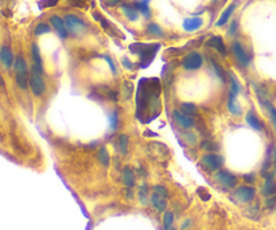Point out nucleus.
<instances>
[{
  "label": "nucleus",
  "instance_id": "40",
  "mask_svg": "<svg viewBox=\"0 0 276 230\" xmlns=\"http://www.w3.org/2000/svg\"><path fill=\"white\" fill-rule=\"evenodd\" d=\"M201 147H202L203 150H206V151H216L217 148H219V147L216 146L214 143H210V142H202Z\"/></svg>",
  "mask_w": 276,
  "mask_h": 230
},
{
  "label": "nucleus",
  "instance_id": "23",
  "mask_svg": "<svg viewBox=\"0 0 276 230\" xmlns=\"http://www.w3.org/2000/svg\"><path fill=\"white\" fill-rule=\"evenodd\" d=\"M246 121L247 124H248L251 128H253L255 130H259V132H260V130L264 129V128H263V124L260 123V120L257 119V116L255 115V112L253 111H250L247 113Z\"/></svg>",
  "mask_w": 276,
  "mask_h": 230
},
{
  "label": "nucleus",
  "instance_id": "33",
  "mask_svg": "<svg viewBox=\"0 0 276 230\" xmlns=\"http://www.w3.org/2000/svg\"><path fill=\"white\" fill-rule=\"evenodd\" d=\"M230 85H232V86H230L229 96L237 97V94L240 93V84H238L237 80H236V77L232 73H230Z\"/></svg>",
  "mask_w": 276,
  "mask_h": 230
},
{
  "label": "nucleus",
  "instance_id": "31",
  "mask_svg": "<svg viewBox=\"0 0 276 230\" xmlns=\"http://www.w3.org/2000/svg\"><path fill=\"white\" fill-rule=\"evenodd\" d=\"M180 112L188 116L197 115V107L192 103H183L180 105Z\"/></svg>",
  "mask_w": 276,
  "mask_h": 230
},
{
  "label": "nucleus",
  "instance_id": "13",
  "mask_svg": "<svg viewBox=\"0 0 276 230\" xmlns=\"http://www.w3.org/2000/svg\"><path fill=\"white\" fill-rule=\"evenodd\" d=\"M0 61L4 65L6 69H11V66H14L15 63V57H14V53L8 46H2V50H0Z\"/></svg>",
  "mask_w": 276,
  "mask_h": 230
},
{
  "label": "nucleus",
  "instance_id": "51",
  "mask_svg": "<svg viewBox=\"0 0 276 230\" xmlns=\"http://www.w3.org/2000/svg\"><path fill=\"white\" fill-rule=\"evenodd\" d=\"M275 213H276V206H275Z\"/></svg>",
  "mask_w": 276,
  "mask_h": 230
},
{
  "label": "nucleus",
  "instance_id": "37",
  "mask_svg": "<svg viewBox=\"0 0 276 230\" xmlns=\"http://www.w3.org/2000/svg\"><path fill=\"white\" fill-rule=\"evenodd\" d=\"M152 192H157L159 195L169 198V190H167L165 186H162V184H155V186H152Z\"/></svg>",
  "mask_w": 276,
  "mask_h": 230
},
{
  "label": "nucleus",
  "instance_id": "21",
  "mask_svg": "<svg viewBox=\"0 0 276 230\" xmlns=\"http://www.w3.org/2000/svg\"><path fill=\"white\" fill-rule=\"evenodd\" d=\"M150 186L147 183H142L139 186L138 188V198L139 202L143 205V206H146V205L150 204Z\"/></svg>",
  "mask_w": 276,
  "mask_h": 230
},
{
  "label": "nucleus",
  "instance_id": "12",
  "mask_svg": "<svg viewBox=\"0 0 276 230\" xmlns=\"http://www.w3.org/2000/svg\"><path fill=\"white\" fill-rule=\"evenodd\" d=\"M50 24L53 26V28L57 31V34L59 35V38L66 39L69 37V30H68V27H66L65 20L59 18L58 15H53L50 16Z\"/></svg>",
  "mask_w": 276,
  "mask_h": 230
},
{
  "label": "nucleus",
  "instance_id": "22",
  "mask_svg": "<svg viewBox=\"0 0 276 230\" xmlns=\"http://www.w3.org/2000/svg\"><path fill=\"white\" fill-rule=\"evenodd\" d=\"M121 11H123L124 16L127 19L131 20V22H136L139 19V11L135 8V6H131V4H121Z\"/></svg>",
  "mask_w": 276,
  "mask_h": 230
},
{
  "label": "nucleus",
  "instance_id": "10",
  "mask_svg": "<svg viewBox=\"0 0 276 230\" xmlns=\"http://www.w3.org/2000/svg\"><path fill=\"white\" fill-rule=\"evenodd\" d=\"M31 58H33V68L31 72H37L39 74H43V62L41 57V50L37 43L31 45Z\"/></svg>",
  "mask_w": 276,
  "mask_h": 230
},
{
  "label": "nucleus",
  "instance_id": "4",
  "mask_svg": "<svg viewBox=\"0 0 276 230\" xmlns=\"http://www.w3.org/2000/svg\"><path fill=\"white\" fill-rule=\"evenodd\" d=\"M201 165L211 173H217L224 165V157L219 153H206L201 157Z\"/></svg>",
  "mask_w": 276,
  "mask_h": 230
},
{
  "label": "nucleus",
  "instance_id": "30",
  "mask_svg": "<svg viewBox=\"0 0 276 230\" xmlns=\"http://www.w3.org/2000/svg\"><path fill=\"white\" fill-rule=\"evenodd\" d=\"M128 144H130V138L127 136V135H120L119 138V152L121 155L126 156L127 153H128Z\"/></svg>",
  "mask_w": 276,
  "mask_h": 230
},
{
  "label": "nucleus",
  "instance_id": "17",
  "mask_svg": "<svg viewBox=\"0 0 276 230\" xmlns=\"http://www.w3.org/2000/svg\"><path fill=\"white\" fill-rule=\"evenodd\" d=\"M206 46L213 47V49H216V50L219 51V53L221 54L223 57H226L225 43H224L223 38H221V37H219V35H214V37H211V38L206 42Z\"/></svg>",
  "mask_w": 276,
  "mask_h": 230
},
{
  "label": "nucleus",
  "instance_id": "15",
  "mask_svg": "<svg viewBox=\"0 0 276 230\" xmlns=\"http://www.w3.org/2000/svg\"><path fill=\"white\" fill-rule=\"evenodd\" d=\"M174 119H175L176 124L182 128H192L194 125V119L192 116L185 115L180 111H174Z\"/></svg>",
  "mask_w": 276,
  "mask_h": 230
},
{
  "label": "nucleus",
  "instance_id": "43",
  "mask_svg": "<svg viewBox=\"0 0 276 230\" xmlns=\"http://www.w3.org/2000/svg\"><path fill=\"white\" fill-rule=\"evenodd\" d=\"M236 32H237V22L234 20V22H232V23H230L229 30H228V34H229L230 37H233V35H236Z\"/></svg>",
  "mask_w": 276,
  "mask_h": 230
},
{
  "label": "nucleus",
  "instance_id": "16",
  "mask_svg": "<svg viewBox=\"0 0 276 230\" xmlns=\"http://www.w3.org/2000/svg\"><path fill=\"white\" fill-rule=\"evenodd\" d=\"M203 24L202 18H198V16H194V18H186L183 20V30L188 31V32H193V31L200 30Z\"/></svg>",
  "mask_w": 276,
  "mask_h": 230
},
{
  "label": "nucleus",
  "instance_id": "19",
  "mask_svg": "<svg viewBox=\"0 0 276 230\" xmlns=\"http://www.w3.org/2000/svg\"><path fill=\"white\" fill-rule=\"evenodd\" d=\"M237 6H238V2H233V3L230 4V6H228L225 11H224L223 14H221V16H220V19L217 20L216 26H219V27L225 26V24L228 23V20L230 19V16H232V14H233L234 10H236V7H237Z\"/></svg>",
  "mask_w": 276,
  "mask_h": 230
},
{
  "label": "nucleus",
  "instance_id": "18",
  "mask_svg": "<svg viewBox=\"0 0 276 230\" xmlns=\"http://www.w3.org/2000/svg\"><path fill=\"white\" fill-rule=\"evenodd\" d=\"M123 183L126 187H131L134 188L135 184H136V175H135V171L131 169L130 166H126L123 170Z\"/></svg>",
  "mask_w": 276,
  "mask_h": 230
},
{
  "label": "nucleus",
  "instance_id": "47",
  "mask_svg": "<svg viewBox=\"0 0 276 230\" xmlns=\"http://www.w3.org/2000/svg\"><path fill=\"white\" fill-rule=\"evenodd\" d=\"M136 173H138L139 177H142V178H146L147 177V171L144 169H143L142 166H140V167H138V170H136Z\"/></svg>",
  "mask_w": 276,
  "mask_h": 230
},
{
  "label": "nucleus",
  "instance_id": "7",
  "mask_svg": "<svg viewBox=\"0 0 276 230\" xmlns=\"http://www.w3.org/2000/svg\"><path fill=\"white\" fill-rule=\"evenodd\" d=\"M65 23L69 32H72L73 35H80L86 30V24H85L84 20L80 19V18L76 15H66Z\"/></svg>",
  "mask_w": 276,
  "mask_h": 230
},
{
  "label": "nucleus",
  "instance_id": "1",
  "mask_svg": "<svg viewBox=\"0 0 276 230\" xmlns=\"http://www.w3.org/2000/svg\"><path fill=\"white\" fill-rule=\"evenodd\" d=\"M157 80H147L143 78L139 82L138 96H136V108H138V117L144 120V113L147 111L159 113L161 109V101H159V92L161 90H154V85Z\"/></svg>",
  "mask_w": 276,
  "mask_h": 230
},
{
  "label": "nucleus",
  "instance_id": "11",
  "mask_svg": "<svg viewBox=\"0 0 276 230\" xmlns=\"http://www.w3.org/2000/svg\"><path fill=\"white\" fill-rule=\"evenodd\" d=\"M232 51H233V55L236 57V59H237L242 66L250 65L251 58L250 55L247 54V51L244 50V47H242L241 43L237 42V41H234V42L232 43Z\"/></svg>",
  "mask_w": 276,
  "mask_h": 230
},
{
  "label": "nucleus",
  "instance_id": "20",
  "mask_svg": "<svg viewBox=\"0 0 276 230\" xmlns=\"http://www.w3.org/2000/svg\"><path fill=\"white\" fill-rule=\"evenodd\" d=\"M151 0H135L134 6L140 14H142L146 19L151 18V8H150Z\"/></svg>",
  "mask_w": 276,
  "mask_h": 230
},
{
  "label": "nucleus",
  "instance_id": "50",
  "mask_svg": "<svg viewBox=\"0 0 276 230\" xmlns=\"http://www.w3.org/2000/svg\"><path fill=\"white\" fill-rule=\"evenodd\" d=\"M170 230H176V229H175V227H174V226H173V227H171V229H170Z\"/></svg>",
  "mask_w": 276,
  "mask_h": 230
},
{
  "label": "nucleus",
  "instance_id": "44",
  "mask_svg": "<svg viewBox=\"0 0 276 230\" xmlns=\"http://www.w3.org/2000/svg\"><path fill=\"white\" fill-rule=\"evenodd\" d=\"M104 58H105V61L108 62V65H109V69H111L112 73L116 74V66L115 63H113V61H112V58L108 57V55H104Z\"/></svg>",
  "mask_w": 276,
  "mask_h": 230
},
{
  "label": "nucleus",
  "instance_id": "52",
  "mask_svg": "<svg viewBox=\"0 0 276 230\" xmlns=\"http://www.w3.org/2000/svg\"><path fill=\"white\" fill-rule=\"evenodd\" d=\"M214 2H217V0H214Z\"/></svg>",
  "mask_w": 276,
  "mask_h": 230
},
{
  "label": "nucleus",
  "instance_id": "8",
  "mask_svg": "<svg viewBox=\"0 0 276 230\" xmlns=\"http://www.w3.org/2000/svg\"><path fill=\"white\" fill-rule=\"evenodd\" d=\"M30 88L35 96H42L45 90H46V85H45V81L42 78V74L37 73V72H31Z\"/></svg>",
  "mask_w": 276,
  "mask_h": 230
},
{
  "label": "nucleus",
  "instance_id": "38",
  "mask_svg": "<svg viewBox=\"0 0 276 230\" xmlns=\"http://www.w3.org/2000/svg\"><path fill=\"white\" fill-rule=\"evenodd\" d=\"M124 100H128L131 97V94H132V84H131L130 81H124Z\"/></svg>",
  "mask_w": 276,
  "mask_h": 230
},
{
  "label": "nucleus",
  "instance_id": "46",
  "mask_svg": "<svg viewBox=\"0 0 276 230\" xmlns=\"http://www.w3.org/2000/svg\"><path fill=\"white\" fill-rule=\"evenodd\" d=\"M121 63H123V66L126 68V69H132V66H134L132 65V62L128 61V58H126V57L121 59Z\"/></svg>",
  "mask_w": 276,
  "mask_h": 230
},
{
  "label": "nucleus",
  "instance_id": "39",
  "mask_svg": "<svg viewBox=\"0 0 276 230\" xmlns=\"http://www.w3.org/2000/svg\"><path fill=\"white\" fill-rule=\"evenodd\" d=\"M242 179L246 180V183L253 184L255 182H256V174H255V173L246 174V175H242Z\"/></svg>",
  "mask_w": 276,
  "mask_h": 230
},
{
  "label": "nucleus",
  "instance_id": "25",
  "mask_svg": "<svg viewBox=\"0 0 276 230\" xmlns=\"http://www.w3.org/2000/svg\"><path fill=\"white\" fill-rule=\"evenodd\" d=\"M97 160L100 161V165L103 167H109L111 166V156H109L107 147H101L100 150L97 151Z\"/></svg>",
  "mask_w": 276,
  "mask_h": 230
},
{
  "label": "nucleus",
  "instance_id": "24",
  "mask_svg": "<svg viewBox=\"0 0 276 230\" xmlns=\"http://www.w3.org/2000/svg\"><path fill=\"white\" fill-rule=\"evenodd\" d=\"M260 103H261V105L267 109V113H268L269 119H271V121H272L273 128H275V130H276V108L273 107L272 103H269V100H267V98H264V97H260Z\"/></svg>",
  "mask_w": 276,
  "mask_h": 230
},
{
  "label": "nucleus",
  "instance_id": "6",
  "mask_svg": "<svg viewBox=\"0 0 276 230\" xmlns=\"http://www.w3.org/2000/svg\"><path fill=\"white\" fill-rule=\"evenodd\" d=\"M203 58L198 51H190L186 57L182 59V68L188 72L198 70L202 66Z\"/></svg>",
  "mask_w": 276,
  "mask_h": 230
},
{
  "label": "nucleus",
  "instance_id": "34",
  "mask_svg": "<svg viewBox=\"0 0 276 230\" xmlns=\"http://www.w3.org/2000/svg\"><path fill=\"white\" fill-rule=\"evenodd\" d=\"M147 32L151 35H155V37H163L165 32L162 30V27L157 23H150L147 26Z\"/></svg>",
  "mask_w": 276,
  "mask_h": 230
},
{
  "label": "nucleus",
  "instance_id": "41",
  "mask_svg": "<svg viewBox=\"0 0 276 230\" xmlns=\"http://www.w3.org/2000/svg\"><path fill=\"white\" fill-rule=\"evenodd\" d=\"M192 225H193L192 218H185L183 221L180 222V227H179V229L180 230H189V229H190V227H192Z\"/></svg>",
  "mask_w": 276,
  "mask_h": 230
},
{
  "label": "nucleus",
  "instance_id": "3",
  "mask_svg": "<svg viewBox=\"0 0 276 230\" xmlns=\"http://www.w3.org/2000/svg\"><path fill=\"white\" fill-rule=\"evenodd\" d=\"M234 200L240 202V204H251L255 196H256V188L251 186V184H246V186H237L233 191Z\"/></svg>",
  "mask_w": 276,
  "mask_h": 230
},
{
  "label": "nucleus",
  "instance_id": "2",
  "mask_svg": "<svg viewBox=\"0 0 276 230\" xmlns=\"http://www.w3.org/2000/svg\"><path fill=\"white\" fill-rule=\"evenodd\" d=\"M161 49V45L159 43H155V45H144V43H134L131 45L130 50L134 54H138L140 55V62H139V66L144 69L147 66L150 65L152 62L155 54L158 53V50Z\"/></svg>",
  "mask_w": 276,
  "mask_h": 230
},
{
  "label": "nucleus",
  "instance_id": "49",
  "mask_svg": "<svg viewBox=\"0 0 276 230\" xmlns=\"http://www.w3.org/2000/svg\"><path fill=\"white\" fill-rule=\"evenodd\" d=\"M107 3L108 6H112V7H113V6H116V4L119 3V0H107Z\"/></svg>",
  "mask_w": 276,
  "mask_h": 230
},
{
  "label": "nucleus",
  "instance_id": "5",
  "mask_svg": "<svg viewBox=\"0 0 276 230\" xmlns=\"http://www.w3.org/2000/svg\"><path fill=\"white\" fill-rule=\"evenodd\" d=\"M216 182L221 186H224L225 188H236L237 187L238 179L236 175L228 171V170H219L214 175Z\"/></svg>",
  "mask_w": 276,
  "mask_h": 230
},
{
  "label": "nucleus",
  "instance_id": "27",
  "mask_svg": "<svg viewBox=\"0 0 276 230\" xmlns=\"http://www.w3.org/2000/svg\"><path fill=\"white\" fill-rule=\"evenodd\" d=\"M174 221H175V214L174 211L166 210L163 214V230H170L174 226Z\"/></svg>",
  "mask_w": 276,
  "mask_h": 230
},
{
  "label": "nucleus",
  "instance_id": "48",
  "mask_svg": "<svg viewBox=\"0 0 276 230\" xmlns=\"http://www.w3.org/2000/svg\"><path fill=\"white\" fill-rule=\"evenodd\" d=\"M272 159H273V173L276 174V147L272 150Z\"/></svg>",
  "mask_w": 276,
  "mask_h": 230
},
{
  "label": "nucleus",
  "instance_id": "28",
  "mask_svg": "<svg viewBox=\"0 0 276 230\" xmlns=\"http://www.w3.org/2000/svg\"><path fill=\"white\" fill-rule=\"evenodd\" d=\"M237 97L234 96H229V100H228V109L233 116H240L241 115V108L237 104V100H236Z\"/></svg>",
  "mask_w": 276,
  "mask_h": 230
},
{
  "label": "nucleus",
  "instance_id": "42",
  "mask_svg": "<svg viewBox=\"0 0 276 230\" xmlns=\"http://www.w3.org/2000/svg\"><path fill=\"white\" fill-rule=\"evenodd\" d=\"M275 206H276V195L265 198V207H267V209H272V207Z\"/></svg>",
  "mask_w": 276,
  "mask_h": 230
},
{
  "label": "nucleus",
  "instance_id": "36",
  "mask_svg": "<svg viewBox=\"0 0 276 230\" xmlns=\"http://www.w3.org/2000/svg\"><path fill=\"white\" fill-rule=\"evenodd\" d=\"M47 32H50V26L47 23H38L34 30L35 35H43Z\"/></svg>",
  "mask_w": 276,
  "mask_h": 230
},
{
  "label": "nucleus",
  "instance_id": "45",
  "mask_svg": "<svg viewBox=\"0 0 276 230\" xmlns=\"http://www.w3.org/2000/svg\"><path fill=\"white\" fill-rule=\"evenodd\" d=\"M126 198L127 200H130V201H132L135 198V192H134V190H132V188L131 187H126Z\"/></svg>",
  "mask_w": 276,
  "mask_h": 230
},
{
  "label": "nucleus",
  "instance_id": "29",
  "mask_svg": "<svg viewBox=\"0 0 276 230\" xmlns=\"http://www.w3.org/2000/svg\"><path fill=\"white\" fill-rule=\"evenodd\" d=\"M16 85L19 86L22 90H27V88L30 86V78L27 74H15Z\"/></svg>",
  "mask_w": 276,
  "mask_h": 230
},
{
  "label": "nucleus",
  "instance_id": "35",
  "mask_svg": "<svg viewBox=\"0 0 276 230\" xmlns=\"http://www.w3.org/2000/svg\"><path fill=\"white\" fill-rule=\"evenodd\" d=\"M108 121H109V128H111V130H116V128H117V121H119L117 112L116 111L109 112V115H108Z\"/></svg>",
  "mask_w": 276,
  "mask_h": 230
},
{
  "label": "nucleus",
  "instance_id": "26",
  "mask_svg": "<svg viewBox=\"0 0 276 230\" xmlns=\"http://www.w3.org/2000/svg\"><path fill=\"white\" fill-rule=\"evenodd\" d=\"M14 70H15V74H27V63L22 55H18L15 58Z\"/></svg>",
  "mask_w": 276,
  "mask_h": 230
},
{
  "label": "nucleus",
  "instance_id": "9",
  "mask_svg": "<svg viewBox=\"0 0 276 230\" xmlns=\"http://www.w3.org/2000/svg\"><path fill=\"white\" fill-rule=\"evenodd\" d=\"M275 173H268L264 177V184L261 186V195L264 198L276 195V180Z\"/></svg>",
  "mask_w": 276,
  "mask_h": 230
},
{
  "label": "nucleus",
  "instance_id": "32",
  "mask_svg": "<svg viewBox=\"0 0 276 230\" xmlns=\"http://www.w3.org/2000/svg\"><path fill=\"white\" fill-rule=\"evenodd\" d=\"M211 69H213V72H214L216 77L217 78H220V81H223V82H225V72L223 70V68L217 63V62L214 61V59H211Z\"/></svg>",
  "mask_w": 276,
  "mask_h": 230
},
{
  "label": "nucleus",
  "instance_id": "14",
  "mask_svg": "<svg viewBox=\"0 0 276 230\" xmlns=\"http://www.w3.org/2000/svg\"><path fill=\"white\" fill-rule=\"evenodd\" d=\"M150 204L158 213H165L167 209V198L159 195L157 192H152L150 196Z\"/></svg>",
  "mask_w": 276,
  "mask_h": 230
}]
</instances>
